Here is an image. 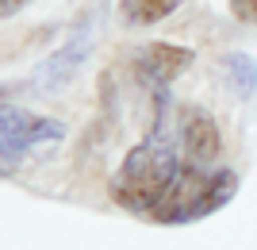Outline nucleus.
I'll list each match as a JSON object with an SVG mask.
<instances>
[{
    "mask_svg": "<svg viewBox=\"0 0 257 250\" xmlns=\"http://www.w3.org/2000/svg\"><path fill=\"white\" fill-rule=\"evenodd\" d=\"M181 174V154L165 127H154L150 139H142L123 158L111 177V196L135 216H154V208L169 196L173 181Z\"/></svg>",
    "mask_w": 257,
    "mask_h": 250,
    "instance_id": "nucleus-1",
    "label": "nucleus"
},
{
    "mask_svg": "<svg viewBox=\"0 0 257 250\" xmlns=\"http://www.w3.org/2000/svg\"><path fill=\"white\" fill-rule=\"evenodd\" d=\"M234 193H238V177L230 170H196V165L181 162V174L173 181L169 196L154 208L150 219H158V223H192V219L219 212Z\"/></svg>",
    "mask_w": 257,
    "mask_h": 250,
    "instance_id": "nucleus-2",
    "label": "nucleus"
},
{
    "mask_svg": "<svg viewBox=\"0 0 257 250\" xmlns=\"http://www.w3.org/2000/svg\"><path fill=\"white\" fill-rule=\"evenodd\" d=\"M65 139L58 120L35 116L20 104H0V177H12L35 146H54Z\"/></svg>",
    "mask_w": 257,
    "mask_h": 250,
    "instance_id": "nucleus-3",
    "label": "nucleus"
},
{
    "mask_svg": "<svg viewBox=\"0 0 257 250\" xmlns=\"http://www.w3.org/2000/svg\"><path fill=\"white\" fill-rule=\"evenodd\" d=\"M188 65H192V50H188V46L150 43L139 58H135V73H139V81H142L146 89L165 93V89H169V81H177Z\"/></svg>",
    "mask_w": 257,
    "mask_h": 250,
    "instance_id": "nucleus-4",
    "label": "nucleus"
},
{
    "mask_svg": "<svg viewBox=\"0 0 257 250\" xmlns=\"http://www.w3.org/2000/svg\"><path fill=\"white\" fill-rule=\"evenodd\" d=\"M181 162L196 165V170H211V162L219 158V127L207 112L184 108L181 112Z\"/></svg>",
    "mask_w": 257,
    "mask_h": 250,
    "instance_id": "nucleus-5",
    "label": "nucleus"
},
{
    "mask_svg": "<svg viewBox=\"0 0 257 250\" xmlns=\"http://www.w3.org/2000/svg\"><path fill=\"white\" fill-rule=\"evenodd\" d=\"M181 0H123V20L131 27H146V23L165 20Z\"/></svg>",
    "mask_w": 257,
    "mask_h": 250,
    "instance_id": "nucleus-6",
    "label": "nucleus"
},
{
    "mask_svg": "<svg viewBox=\"0 0 257 250\" xmlns=\"http://www.w3.org/2000/svg\"><path fill=\"white\" fill-rule=\"evenodd\" d=\"M226 73L234 77V85L242 97H253V89H257V65L249 62L246 54H230L226 58Z\"/></svg>",
    "mask_w": 257,
    "mask_h": 250,
    "instance_id": "nucleus-7",
    "label": "nucleus"
},
{
    "mask_svg": "<svg viewBox=\"0 0 257 250\" xmlns=\"http://www.w3.org/2000/svg\"><path fill=\"white\" fill-rule=\"evenodd\" d=\"M230 12L246 23H257V0H230Z\"/></svg>",
    "mask_w": 257,
    "mask_h": 250,
    "instance_id": "nucleus-8",
    "label": "nucleus"
},
{
    "mask_svg": "<svg viewBox=\"0 0 257 250\" xmlns=\"http://www.w3.org/2000/svg\"><path fill=\"white\" fill-rule=\"evenodd\" d=\"M23 4H27V0H0V20H4V16H12V12H20Z\"/></svg>",
    "mask_w": 257,
    "mask_h": 250,
    "instance_id": "nucleus-9",
    "label": "nucleus"
}]
</instances>
